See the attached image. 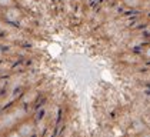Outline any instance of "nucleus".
Wrapping results in <instances>:
<instances>
[{"instance_id":"f257e3e1","label":"nucleus","mask_w":150,"mask_h":137,"mask_svg":"<svg viewBox=\"0 0 150 137\" xmlns=\"http://www.w3.org/2000/svg\"><path fill=\"white\" fill-rule=\"evenodd\" d=\"M17 124H19V119L14 116V113L12 112V109L7 110V112L0 113V131H1L3 134L7 133V131L12 130V129H16Z\"/></svg>"},{"instance_id":"f03ea898","label":"nucleus","mask_w":150,"mask_h":137,"mask_svg":"<svg viewBox=\"0 0 150 137\" xmlns=\"http://www.w3.org/2000/svg\"><path fill=\"white\" fill-rule=\"evenodd\" d=\"M16 129L19 130L22 137H36V133H37L36 123L35 120H32V119H24L22 121H19Z\"/></svg>"},{"instance_id":"7ed1b4c3","label":"nucleus","mask_w":150,"mask_h":137,"mask_svg":"<svg viewBox=\"0 0 150 137\" xmlns=\"http://www.w3.org/2000/svg\"><path fill=\"white\" fill-rule=\"evenodd\" d=\"M23 17V11L20 7L17 6H12V7H7L4 9L3 13V20L6 23H10V24H17V23L22 20Z\"/></svg>"},{"instance_id":"20e7f679","label":"nucleus","mask_w":150,"mask_h":137,"mask_svg":"<svg viewBox=\"0 0 150 137\" xmlns=\"http://www.w3.org/2000/svg\"><path fill=\"white\" fill-rule=\"evenodd\" d=\"M12 112L14 113V116L19 119V121H22L24 119H27V116H26V110H24L22 106H14L12 109Z\"/></svg>"},{"instance_id":"39448f33","label":"nucleus","mask_w":150,"mask_h":137,"mask_svg":"<svg viewBox=\"0 0 150 137\" xmlns=\"http://www.w3.org/2000/svg\"><path fill=\"white\" fill-rule=\"evenodd\" d=\"M12 6H16V0H0L1 9H7V7H12Z\"/></svg>"},{"instance_id":"423d86ee","label":"nucleus","mask_w":150,"mask_h":137,"mask_svg":"<svg viewBox=\"0 0 150 137\" xmlns=\"http://www.w3.org/2000/svg\"><path fill=\"white\" fill-rule=\"evenodd\" d=\"M4 137H22V134L19 133L17 129H12V130H9L7 133H4Z\"/></svg>"},{"instance_id":"0eeeda50","label":"nucleus","mask_w":150,"mask_h":137,"mask_svg":"<svg viewBox=\"0 0 150 137\" xmlns=\"http://www.w3.org/2000/svg\"><path fill=\"white\" fill-rule=\"evenodd\" d=\"M143 56H144L146 60H149L150 61V44H147L144 49H143Z\"/></svg>"},{"instance_id":"6e6552de","label":"nucleus","mask_w":150,"mask_h":137,"mask_svg":"<svg viewBox=\"0 0 150 137\" xmlns=\"http://www.w3.org/2000/svg\"><path fill=\"white\" fill-rule=\"evenodd\" d=\"M126 1L127 6H132V7H136L139 6V3H140V0H125Z\"/></svg>"},{"instance_id":"1a4fd4ad","label":"nucleus","mask_w":150,"mask_h":137,"mask_svg":"<svg viewBox=\"0 0 150 137\" xmlns=\"http://www.w3.org/2000/svg\"><path fill=\"white\" fill-rule=\"evenodd\" d=\"M140 137H150V131H143L140 134Z\"/></svg>"},{"instance_id":"9d476101","label":"nucleus","mask_w":150,"mask_h":137,"mask_svg":"<svg viewBox=\"0 0 150 137\" xmlns=\"http://www.w3.org/2000/svg\"><path fill=\"white\" fill-rule=\"evenodd\" d=\"M3 27H4V20H3V19H0V32L3 30Z\"/></svg>"},{"instance_id":"9b49d317","label":"nucleus","mask_w":150,"mask_h":137,"mask_svg":"<svg viewBox=\"0 0 150 137\" xmlns=\"http://www.w3.org/2000/svg\"><path fill=\"white\" fill-rule=\"evenodd\" d=\"M3 53H4V52H3V47H1V46H0V59H1V57H3Z\"/></svg>"},{"instance_id":"f8f14e48","label":"nucleus","mask_w":150,"mask_h":137,"mask_svg":"<svg viewBox=\"0 0 150 137\" xmlns=\"http://www.w3.org/2000/svg\"><path fill=\"white\" fill-rule=\"evenodd\" d=\"M0 137H4V134H3V133H1V131H0Z\"/></svg>"},{"instance_id":"ddd939ff","label":"nucleus","mask_w":150,"mask_h":137,"mask_svg":"<svg viewBox=\"0 0 150 137\" xmlns=\"http://www.w3.org/2000/svg\"><path fill=\"white\" fill-rule=\"evenodd\" d=\"M139 137H140V136H139Z\"/></svg>"}]
</instances>
